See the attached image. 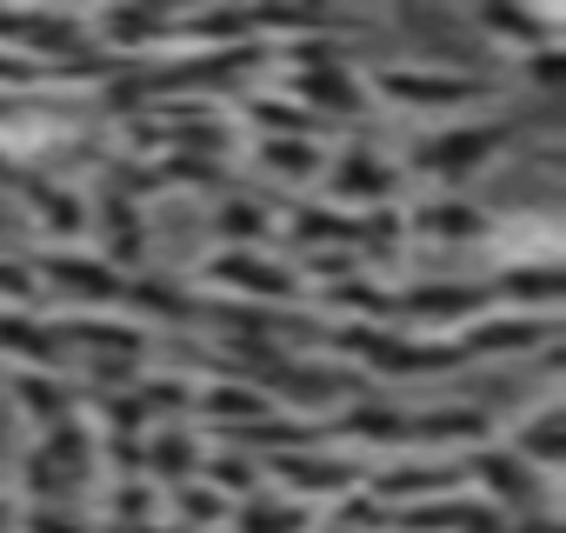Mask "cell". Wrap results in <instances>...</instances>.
<instances>
[{
    "label": "cell",
    "mask_w": 566,
    "mask_h": 533,
    "mask_svg": "<svg viewBox=\"0 0 566 533\" xmlns=\"http://www.w3.org/2000/svg\"><path fill=\"white\" fill-rule=\"evenodd\" d=\"M307 533H347V526H307Z\"/></svg>",
    "instance_id": "d4e9b609"
},
{
    "label": "cell",
    "mask_w": 566,
    "mask_h": 533,
    "mask_svg": "<svg viewBox=\"0 0 566 533\" xmlns=\"http://www.w3.org/2000/svg\"><path fill=\"white\" fill-rule=\"evenodd\" d=\"M41 274L34 281H48L61 301H87V307H120V281L127 274H114V266L101 260V253H87V247H41Z\"/></svg>",
    "instance_id": "5b68a950"
},
{
    "label": "cell",
    "mask_w": 566,
    "mask_h": 533,
    "mask_svg": "<svg viewBox=\"0 0 566 533\" xmlns=\"http://www.w3.org/2000/svg\"><path fill=\"white\" fill-rule=\"evenodd\" d=\"M287 233H294L307 253H321V247H347V253H354V240H360V213H340V207H301Z\"/></svg>",
    "instance_id": "e0dca14e"
},
{
    "label": "cell",
    "mask_w": 566,
    "mask_h": 533,
    "mask_svg": "<svg viewBox=\"0 0 566 533\" xmlns=\"http://www.w3.org/2000/svg\"><path fill=\"white\" fill-rule=\"evenodd\" d=\"M207 288H220V294L240 301V307H294V301H301L294 266L266 260L260 247H220V253L207 260Z\"/></svg>",
    "instance_id": "7a4b0ae2"
},
{
    "label": "cell",
    "mask_w": 566,
    "mask_h": 533,
    "mask_svg": "<svg viewBox=\"0 0 566 533\" xmlns=\"http://www.w3.org/2000/svg\"><path fill=\"white\" fill-rule=\"evenodd\" d=\"M14 194L41 213V227H48V240H54V247H81V240H87V194H81V187H67V180H48V174H28V167H21Z\"/></svg>",
    "instance_id": "ba28073f"
},
{
    "label": "cell",
    "mask_w": 566,
    "mask_h": 533,
    "mask_svg": "<svg viewBox=\"0 0 566 533\" xmlns=\"http://www.w3.org/2000/svg\"><path fill=\"white\" fill-rule=\"evenodd\" d=\"M253 154H260V167L280 174V180H314V174H321V147H314V140H260Z\"/></svg>",
    "instance_id": "44dd1931"
},
{
    "label": "cell",
    "mask_w": 566,
    "mask_h": 533,
    "mask_svg": "<svg viewBox=\"0 0 566 533\" xmlns=\"http://www.w3.org/2000/svg\"><path fill=\"white\" fill-rule=\"evenodd\" d=\"M367 87L400 107H467V101L500 94L493 74H453V67H380V74H367Z\"/></svg>",
    "instance_id": "3957f363"
},
{
    "label": "cell",
    "mask_w": 566,
    "mask_h": 533,
    "mask_svg": "<svg viewBox=\"0 0 566 533\" xmlns=\"http://www.w3.org/2000/svg\"><path fill=\"white\" fill-rule=\"evenodd\" d=\"M387 513L400 506H427V500H447L460 493V460H427V453H400L394 467H380L374 480H360Z\"/></svg>",
    "instance_id": "52a82bcc"
},
{
    "label": "cell",
    "mask_w": 566,
    "mask_h": 533,
    "mask_svg": "<svg viewBox=\"0 0 566 533\" xmlns=\"http://www.w3.org/2000/svg\"><path fill=\"white\" fill-rule=\"evenodd\" d=\"M0 533H14V506L8 500H0Z\"/></svg>",
    "instance_id": "cb8c5ba5"
},
{
    "label": "cell",
    "mask_w": 566,
    "mask_h": 533,
    "mask_svg": "<svg viewBox=\"0 0 566 533\" xmlns=\"http://www.w3.org/2000/svg\"><path fill=\"white\" fill-rule=\"evenodd\" d=\"M94 227H101V260L114 266V274H120V266H147V227H140V200H127V194H101V213H87Z\"/></svg>",
    "instance_id": "8fae6325"
},
{
    "label": "cell",
    "mask_w": 566,
    "mask_h": 533,
    "mask_svg": "<svg viewBox=\"0 0 566 533\" xmlns=\"http://www.w3.org/2000/svg\"><path fill=\"white\" fill-rule=\"evenodd\" d=\"M247 107V121L260 127V140H314L327 121H314L301 101H287V94H247L240 101Z\"/></svg>",
    "instance_id": "9a60e30c"
},
{
    "label": "cell",
    "mask_w": 566,
    "mask_h": 533,
    "mask_svg": "<svg viewBox=\"0 0 566 533\" xmlns=\"http://www.w3.org/2000/svg\"><path fill=\"white\" fill-rule=\"evenodd\" d=\"M14 400L41 420V427H61L74 420V387L61 374H14Z\"/></svg>",
    "instance_id": "ac0fdd59"
},
{
    "label": "cell",
    "mask_w": 566,
    "mask_h": 533,
    "mask_svg": "<svg viewBox=\"0 0 566 533\" xmlns=\"http://www.w3.org/2000/svg\"><path fill=\"white\" fill-rule=\"evenodd\" d=\"M486 207L473 200V194H433V200H420L413 213H407V233H420V240H433V247H453V240H486Z\"/></svg>",
    "instance_id": "30bf717a"
},
{
    "label": "cell",
    "mask_w": 566,
    "mask_h": 533,
    "mask_svg": "<svg viewBox=\"0 0 566 533\" xmlns=\"http://www.w3.org/2000/svg\"><path fill=\"white\" fill-rule=\"evenodd\" d=\"M213 233H220V247H266L273 240V207L253 200V194H220Z\"/></svg>",
    "instance_id": "2e32d148"
},
{
    "label": "cell",
    "mask_w": 566,
    "mask_h": 533,
    "mask_svg": "<svg viewBox=\"0 0 566 533\" xmlns=\"http://www.w3.org/2000/svg\"><path fill=\"white\" fill-rule=\"evenodd\" d=\"M193 414L247 427V420H266V414H280V407H273L260 387H247V380H213V387H193V400H187V420H193Z\"/></svg>",
    "instance_id": "4fadbf2b"
},
{
    "label": "cell",
    "mask_w": 566,
    "mask_h": 533,
    "mask_svg": "<svg viewBox=\"0 0 566 533\" xmlns=\"http://www.w3.org/2000/svg\"><path fill=\"white\" fill-rule=\"evenodd\" d=\"M227 520H233L240 533H307V526H314L307 506H294V500H287V506H273V500H240Z\"/></svg>",
    "instance_id": "d6986e66"
},
{
    "label": "cell",
    "mask_w": 566,
    "mask_h": 533,
    "mask_svg": "<svg viewBox=\"0 0 566 533\" xmlns=\"http://www.w3.org/2000/svg\"><path fill=\"white\" fill-rule=\"evenodd\" d=\"M174 506H180V520H193V526H213V520H227L233 506L207 487V480H193V487H174Z\"/></svg>",
    "instance_id": "7402d4cb"
},
{
    "label": "cell",
    "mask_w": 566,
    "mask_h": 533,
    "mask_svg": "<svg viewBox=\"0 0 566 533\" xmlns=\"http://www.w3.org/2000/svg\"><path fill=\"white\" fill-rule=\"evenodd\" d=\"M21 533H81V520H74L67 506H34V513L21 520Z\"/></svg>",
    "instance_id": "603a6c76"
},
{
    "label": "cell",
    "mask_w": 566,
    "mask_h": 533,
    "mask_svg": "<svg viewBox=\"0 0 566 533\" xmlns=\"http://www.w3.org/2000/svg\"><path fill=\"white\" fill-rule=\"evenodd\" d=\"M513 453H520V460H526L539 480H546V473L566 460V414H559V400H546V407H539L526 427H513Z\"/></svg>",
    "instance_id": "5bb4252c"
},
{
    "label": "cell",
    "mask_w": 566,
    "mask_h": 533,
    "mask_svg": "<svg viewBox=\"0 0 566 533\" xmlns=\"http://www.w3.org/2000/svg\"><path fill=\"white\" fill-rule=\"evenodd\" d=\"M327 187H334L340 213H347V207H394V194H400V160H387V154L367 147V140H347V147L334 154V167H327Z\"/></svg>",
    "instance_id": "8992f818"
},
{
    "label": "cell",
    "mask_w": 566,
    "mask_h": 533,
    "mask_svg": "<svg viewBox=\"0 0 566 533\" xmlns=\"http://www.w3.org/2000/svg\"><path fill=\"white\" fill-rule=\"evenodd\" d=\"M107 513H114V526H154L160 520V487L154 480H114Z\"/></svg>",
    "instance_id": "ffe728a7"
},
{
    "label": "cell",
    "mask_w": 566,
    "mask_h": 533,
    "mask_svg": "<svg viewBox=\"0 0 566 533\" xmlns=\"http://www.w3.org/2000/svg\"><path fill=\"white\" fill-rule=\"evenodd\" d=\"M0 354L28 360L21 374H61V367H67V347H61L54 321H41V314H21V307H0Z\"/></svg>",
    "instance_id": "7c38bea8"
},
{
    "label": "cell",
    "mask_w": 566,
    "mask_h": 533,
    "mask_svg": "<svg viewBox=\"0 0 566 533\" xmlns=\"http://www.w3.org/2000/svg\"><path fill=\"white\" fill-rule=\"evenodd\" d=\"M260 467L287 480V493H301V506H307V500H340V493L360 487V473H354L347 460H327V453H314V447H301V453H273V460H260Z\"/></svg>",
    "instance_id": "9c48e42d"
},
{
    "label": "cell",
    "mask_w": 566,
    "mask_h": 533,
    "mask_svg": "<svg viewBox=\"0 0 566 533\" xmlns=\"http://www.w3.org/2000/svg\"><path fill=\"white\" fill-rule=\"evenodd\" d=\"M467 473L480 480V500H486V506H500L506 520H526V513H539V506H546L539 473H533L513 447H500V440L473 447V453H467Z\"/></svg>",
    "instance_id": "277c9868"
},
{
    "label": "cell",
    "mask_w": 566,
    "mask_h": 533,
    "mask_svg": "<svg viewBox=\"0 0 566 533\" xmlns=\"http://www.w3.org/2000/svg\"><path fill=\"white\" fill-rule=\"evenodd\" d=\"M513 140V121H467V127H440L413 147V167L440 187V194H467V180H480L493 167V154Z\"/></svg>",
    "instance_id": "6da1fadb"
}]
</instances>
